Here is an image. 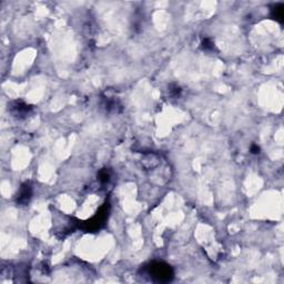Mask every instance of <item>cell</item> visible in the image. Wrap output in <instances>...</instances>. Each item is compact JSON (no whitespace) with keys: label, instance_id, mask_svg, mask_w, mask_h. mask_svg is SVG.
<instances>
[{"label":"cell","instance_id":"obj_1","mask_svg":"<svg viewBox=\"0 0 284 284\" xmlns=\"http://www.w3.org/2000/svg\"><path fill=\"white\" fill-rule=\"evenodd\" d=\"M147 271L154 282H170L173 279V271L170 265L162 262H152L147 266Z\"/></svg>","mask_w":284,"mask_h":284},{"label":"cell","instance_id":"obj_2","mask_svg":"<svg viewBox=\"0 0 284 284\" xmlns=\"http://www.w3.org/2000/svg\"><path fill=\"white\" fill-rule=\"evenodd\" d=\"M31 194H32L31 187L29 185V183H24L21 187L20 191H19V193L17 195V203H19V204H27L31 198Z\"/></svg>","mask_w":284,"mask_h":284},{"label":"cell","instance_id":"obj_3","mask_svg":"<svg viewBox=\"0 0 284 284\" xmlns=\"http://www.w3.org/2000/svg\"><path fill=\"white\" fill-rule=\"evenodd\" d=\"M31 110V107L24 103L22 101H14L12 107H11V112L14 116L20 118L22 116H26Z\"/></svg>","mask_w":284,"mask_h":284},{"label":"cell","instance_id":"obj_4","mask_svg":"<svg viewBox=\"0 0 284 284\" xmlns=\"http://www.w3.org/2000/svg\"><path fill=\"white\" fill-rule=\"evenodd\" d=\"M110 179V174L109 172L107 171V170H102V171H100L99 173V180L101 182H103V183H106V182L109 181Z\"/></svg>","mask_w":284,"mask_h":284},{"label":"cell","instance_id":"obj_5","mask_svg":"<svg viewBox=\"0 0 284 284\" xmlns=\"http://www.w3.org/2000/svg\"><path fill=\"white\" fill-rule=\"evenodd\" d=\"M274 17L282 21V19H283V5H280V7L274 10Z\"/></svg>","mask_w":284,"mask_h":284},{"label":"cell","instance_id":"obj_6","mask_svg":"<svg viewBox=\"0 0 284 284\" xmlns=\"http://www.w3.org/2000/svg\"><path fill=\"white\" fill-rule=\"evenodd\" d=\"M213 43L212 42H210V40L209 39H206L204 41H203V48L204 49H208V48H212L213 47Z\"/></svg>","mask_w":284,"mask_h":284},{"label":"cell","instance_id":"obj_7","mask_svg":"<svg viewBox=\"0 0 284 284\" xmlns=\"http://www.w3.org/2000/svg\"><path fill=\"white\" fill-rule=\"evenodd\" d=\"M251 152L254 154H257L260 153V147H257V144H253L252 147H251Z\"/></svg>","mask_w":284,"mask_h":284}]
</instances>
